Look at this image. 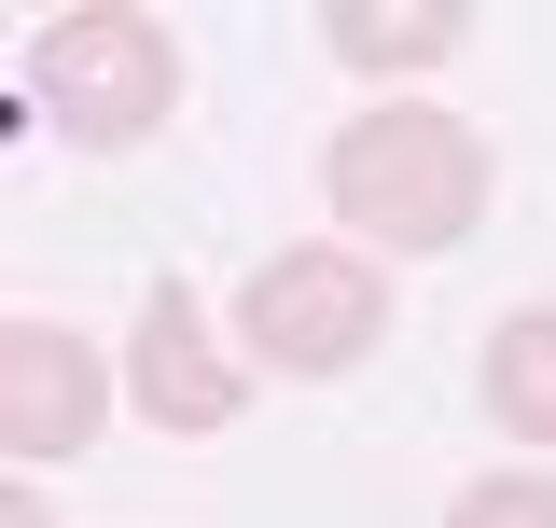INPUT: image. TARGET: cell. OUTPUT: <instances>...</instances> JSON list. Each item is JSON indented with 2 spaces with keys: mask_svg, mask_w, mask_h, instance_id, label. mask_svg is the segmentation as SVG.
Here are the masks:
<instances>
[{
  "mask_svg": "<svg viewBox=\"0 0 556 528\" xmlns=\"http://www.w3.org/2000/svg\"><path fill=\"white\" fill-rule=\"evenodd\" d=\"M237 348H251V376H348V362H376V348H390V264L334 251V237L251 264Z\"/></svg>",
  "mask_w": 556,
  "mask_h": 528,
  "instance_id": "obj_3",
  "label": "cell"
},
{
  "mask_svg": "<svg viewBox=\"0 0 556 528\" xmlns=\"http://www.w3.org/2000/svg\"><path fill=\"white\" fill-rule=\"evenodd\" d=\"M28 98H42V126L84 139V153H126L181 112V42H167V14H126V0H98V14H56L42 42H28Z\"/></svg>",
  "mask_w": 556,
  "mask_h": 528,
  "instance_id": "obj_2",
  "label": "cell"
},
{
  "mask_svg": "<svg viewBox=\"0 0 556 528\" xmlns=\"http://www.w3.org/2000/svg\"><path fill=\"white\" fill-rule=\"evenodd\" d=\"M126 403L153 417V431H223L237 403H251V376L208 348V306L181 292V278H153V306H139V348H126Z\"/></svg>",
  "mask_w": 556,
  "mask_h": 528,
  "instance_id": "obj_5",
  "label": "cell"
},
{
  "mask_svg": "<svg viewBox=\"0 0 556 528\" xmlns=\"http://www.w3.org/2000/svg\"><path fill=\"white\" fill-rule=\"evenodd\" d=\"M320 42H334L348 70H431V56L473 42V14H459V0H334Z\"/></svg>",
  "mask_w": 556,
  "mask_h": 528,
  "instance_id": "obj_6",
  "label": "cell"
},
{
  "mask_svg": "<svg viewBox=\"0 0 556 528\" xmlns=\"http://www.w3.org/2000/svg\"><path fill=\"white\" fill-rule=\"evenodd\" d=\"M486 417L515 445H556V306H515L486 334Z\"/></svg>",
  "mask_w": 556,
  "mask_h": 528,
  "instance_id": "obj_7",
  "label": "cell"
},
{
  "mask_svg": "<svg viewBox=\"0 0 556 528\" xmlns=\"http://www.w3.org/2000/svg\"><path fill=\"white\" fill-rule=\"evenodd\" d=\"M445 528H556V473H486L445 501Z\"/></svg>",
  "mask_w": 556,
  "mask_h": 528,
  "instance_id": "obj_8",
  "label": "cell"
},
{
  "mask_svg": "<svg viewBox=\"0 0 556 528\" xmlns=\"http://www.w3.org/2000/svg\"><path fill=\"white\" fill-rule=\"evenodd\" d=\"M112 417V362L70 320H0V445L14 460H70Z\"/></svg>",
  "mask_w": 556,
  "mask_h": 528,
  "instance_id": "obj_4",
  "label": "cell"
},
{
  "mask_svg": "<svg viewBox=\"0 0 556 528\" xmlns=\"http://www.w3.org/2000/svg\"><path fill=\"white\" fill-rule=\"evenodd\" d=\"M320 196L362 251H459L486 223V139L459 112H362L320 153Z\"/></svg>",
  "mask_w": 556,
  "mask_h": 528,
  "instance_id": "obj_1",
  "label": "cell"
}]
</instances>
